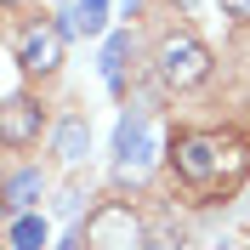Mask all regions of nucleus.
<instances>
[{
	"instance_id": "nucleus-7",
	"label": "nucleus",
	"mask_w": 250,
	"mask_h": 250,
	"mask_svg": "<svg viewBox=\"0 0 250 250\" xmlns=\"http://www.w3.org/2000/svg\"><path fill=\"white\" fill-rule=\"evenodd\" d=\"M40 193H46V171H40V165H23V171L6 176V210H12V216H29Z\"/></svg>"
},
{
	"instance_id": "nucleus-11",
	"label": "nucleus",
	"mask_w": 250,
	"mask_h": 250,
	"mask_svg": "<svg viewBox=\"0 0 250 250\" xmlns=\"http://www.w3.org/2000/svg\"><path fill=\"white\" fill-rule=\"evenodd\" d=\"M125 57H131V34H108V46H103V74H108L114 91L125 85Z\"/></svg>"
},
{
	"instance_id": "nucleus-4",
	"label": "nucleus",
	"mask_w": 250,
	"mask_h": 250,
	"mask_svg": "<svg viewBox=\"0 0 250 250\" xmlns=\"http://www.w3.org/2000/svg\"><path fill=\"white\" fill-rule=\"evenodd\" d=\"M62 46H68V34H62V23H29V29L17 34V62L29 68V74H57L62 68Z\"/></svg>"
},
{
	"instance_id": "nucleus-12",
	"label": "nucleus",
	"mask_w": 250,
	"mask_h": 250,
	"mask_svg": "<svg viewBox=\"0 0 250 250\" xmlns=\"http://www.w3.org/2000/svg\"><path fill=\"white\" fill-rule=\"evenodd\" d=\"M222 12L239 17V23H250V0H222Z\"/></svg>"
},
{
	"instance_id": "nucleus-2",
	"label": "nucleus",
	"mask_w": 250,
	"mask_h": 250,
	"mask_svg": "<svg viewBox=\"0 0 250 250\" xmlns=\"http://www.w3.org/2000/svg\"><path fill=\"white\" fill-rule=\"evenodd\" d=\"M154 68H159V80H165L171 91H193V85L210 80L216 57H210V46H205L199 34H165L159 51H154Z\"/></svg>"
},
{
	"instance_id": "nucleus-10",
	"label": "nucleus",
	"mask_w": 250,
	"mask_h": 250,
	"mask_svg": "<svg viewBox=\"0 0 250 250\" xmlns=\"http://www.w3.org/2000/svg\"><path fill=\"white\" fill-rule=\"evenodd\" d=\"M6 239H12V250H46L51 228H46V216H40V210H29V216H12Z\"/></svg>"
},
{
	"instance_id": "nucleus-6",
	"label": "nucleus",
	"mask_w": 250,
	"mask_h": 250,
	"mask_svg": "<svg viewBox=\"0 0 250 250\" xmlns=\"http://www.w3.org/2000/svg\"><path fill=\"white\" fill-rule=\"evenodd\" d=\"M46 131V108L34 103V97H6V108H0V142L6 148H34Z\"/></svg>"
},
{
	"instance_id": "nucleus-1",
	"label": "nucleus",
	"mask_w": 250,
	"mask_h": 250,
	"mask_svg": "<svg viewBox=\"0 0 250 250\" xmlns=\"http://www.w3.org/2000/svg\"><path fill=\"white\" fill-rule=\"evenodd\" d=\"M171 171L176 182L199 188V193H233L250 171V137L239 131H176L171 142Z\"/></svg>"
},
{
	"instance_id": "nucleus-3",
	"label": "nucleus",
	"mask_w": 250,
	"mask_h": 250,
	"mask_svg": "<svg viewBox=\"0 0 250 250\" xmlns=\"http://www.w3.org/2000/svg\"><path fill=\"white\" fill-rule=\"evenodd\" d=\"M80 239H85V250H142L148 245V216L131 210V205H120V199H108V205H97L85 216Z\"/></svg>"
},
{
	"instance_id": "nucleus-9",
	"label": "nucleus",
	"mask_w": 250,
	"mask_h": 250,
	"mask_svg": "<svg viewBox=\"0 0 250 250\" xmlns=\"http://www.w3.org/2000/svg\"><path fill=\"white\" fill-rule=\"evenodd\" d=\"M108 29V0H80L74 12H62V34H103Z\"/></svg>"
},
{
	"instance_id": "nucleus-8",
	"label": "nucleus",
	"mask_w": 250,
	"mask_h": 250,
	"mask_svg": "<svg viewBox=\"0 0 250 250\" xmlns=\"http://www.w3.org/2000/svg\"><path fill=\"white\" fill-rule=\"evenodd\" d=\"M51 148H57L62 165H80V159H85V148H91V125H85V114H68V120H57V131H51Z\"/></svg>"
},
{
	"instance_id": "nucleus-5",
	"label": "nucleus",
	"mask_w": 250,
	"mask_h": 250,
	"mask_svg": "<svg viewBox=\"0 0 250 250\" xmlns=\"http://www.w3.org/2000/svg\"><path fill=\"white\" fill-rule=\"evenodd\" d=\"M154 125H148V108H125L120 131H114V154H120V176H137L148 159H154Z\"/></svg>"
},
{
	"instance_id": "nucleus-13",
	"label": "nucleus",
	"mask_w": 250,
	"mask_h": 250,
	"mask_svg": "<svg viewBox=\"0 0 250 250\" xmlns=\"http://www.w3.org/2000/svg\"><path fill=\"white\" fill-rule=\"evenodd\" d=\"M57 210H62V216H74V210H80V188H68V193H62V199H57Z\"/></svg>"
},
{
	"instance_id": "nucleus-14",
	"label": "nucleus",
	"mask_w": 250,
	"mask_h": 250,
	"mask_svg": "<svg viewBox=\"0 0 250 250\" xmlns=\"http://www.w3.org/2000/svg\"><path fill=\"white\" fill-rule=\"evenodd\" d=\"M233 250H250V228H245V233H239V245H233Z\"/></svg>"
}]
</instances>
